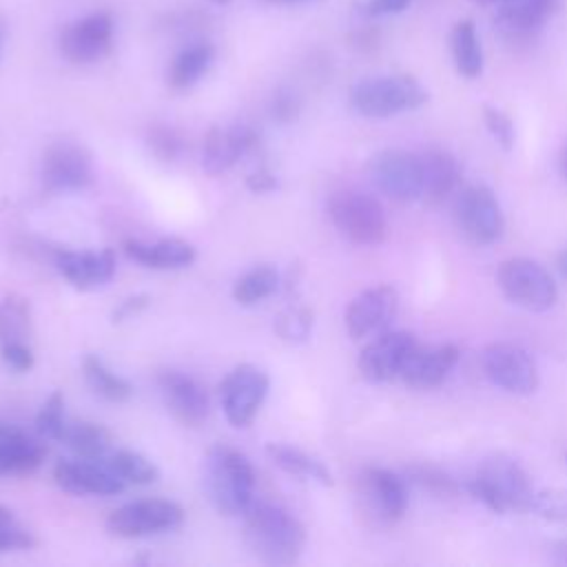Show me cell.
Here are the masks:
<instances>
[{
    "instance_id": "obj_1",
    "label": "cell",
    "mask_w": 567,
    "mask_h": 567,
    "mask_svg": "<svg viewBox=\"0 0 567 567\" xmlns=\"http://www.w3.org/2000/svg\"><path fill=\"white\" fill-rule=\"evenodd\" d=\"M241 518L246 545L261 563L286 567L299 560L306 529L295 514L266 501H252Z\"/></svg>"
},
{
    "instance_id": "obj_42",
    "label": "cell",
    "mask_w": 567,
    "mask_h": 567,
    "mask_svg": "<svg viewBox=\"0 0 567 567\" xmlns=\"http://www.w3.org/2000/svg\"><path fill=\"white\" fill-rule=\"evenodd\" d=\"M35 545V538L31 532L22 529L18 523H11L0 529V554L4 551H22L31 549Z\"/></svg>"
},
{
    "instance_id": "obj_18",
    "label": "cell",
    "mask_w": 567,
    "mask_h": 567,
    "mask_svg": "<svg viewBox=\"0 0 567 567\" xmlns=\"http://www.w3.org/2000/svg\"><path fill=\"white\" fill-rule=\"evenodd\" d=\"M58 487L75 496H115L124 489V483L109 470L104 461L91 458H62L53 467Z\"/></svg>"
},
{
    "instance_id": "obj_32",
    "label": "cell",
    "mask_w": 567,
    "mask_h": 567,
    "mask_svg": "<svg viewBox=\"0 0 567 567\" xmlns=\"http://www.w3.org/2000/svg\"><path fill=\"white\" fill-rule=\"evenodd\" d=\"M279 286V275L272 266L261 264L255 266L252 270L244 272L235 284H233V299L239 306H255L264 299H268Z\"/></svg>"
},
{
    "instance_id": "obj_27",
    "label": "cell",
    "mask_w": 567,
    "mask_h": 567,
    "mask_svg": "<svg viewBox=\"0 0 567 567\" xmlns=\"http://www.w3.org/2000/svg\"><path fill=\"white\" fill-rule=\"evenodd\" d=\"M213 60H215V49L206 42L182 49L168 66V73H166L168 86L175 91L190 89L210 69Z\"/></svg>"
},
{
    "instance_id": "obj_20",
    "label": "cell",
    "mask_w": 567,
    "mask_h": 567,
    "mask_svg": "<svg viewBox=\"0 0 567 567\" xmlns=\"http://www.w3.org/2000/svg\"><path fill=\"white\" fill-rule=\"evenodd\" d=\"M53 261L60 275L80 290L104 286L115 275V255L111 248H104V250L58 248L53 252Z\"/></svg>"
},
{
    "instance_id": "obj_24",
    "label": "cell",
    "mask_w": 567,
    "mask_h": 567,
    "mask_svg": "<svg viewBox=\"0 0 567 567\" xmlns=\"http://www.w3.org/2000/svg\"><path fill=\"white\" fill-rule=\"evenodd\" d=\"M124 252H126L128 259L137 261L144 268H153V270L186 268L197 257L195 246L184 241V239H177V237L159 239L155 244H144V241H137V239H126L124 241Z\"/></svg>"
},
{
    "instance_id": "obj_16",
    "label": "cell",
    "mask_w": 567,
    "mask_h": 567,
    "mask_svg": "<svg viewBox=\"0 0 567 567\" xmlns=\"http://www.w3.org/2000/svg\"><path fill=\"white\" fill-rule=\"evenodd\" d=\"M365 509L381 523L399 520L408 509V478L385 467H365L359 476Z\"/></svg>"
},
{
    "instance_id": "obj_3",
    "label": "cell",
    "mask_w": 567,
    "mask_h": 567,
    "mask_svg": "<svg viewBox=\"0 0 567 567\" xmlns=\"http://www.w3.org/2000/svg\"><path fill=\"white\" fill-rule=\"evenodd\" d=\"M467 489L496 514L529 512L536 492L525 467L507 454L487 456L470 478Z\"/></svg>"
},
{
    "instance_id": "obj_36",
    "label": "cell",
    "mask_w": 567,
    "mask_h": 567,
    "mask_svg": "<svg viewBox=\"0 0 567 567\" xmlns=\"http://www.w3.org/2000/svg\"><path fill=\"white\" fill-rule=\"evenodd\" d=\"M405 476L421 489H427L436 496H454L458 492V483L434 465H412Z\"/></svg>"
},
{
    "instance_id": "obj_28",
    "label": "cell",
    "mask_w": 567,
    "mask_h": 567,
    "mask_svg": "<svg viewBox=\"0 0 567 567\" xmlns=\"http://www.w3.org/2000/svg\"><path fill=\"white\" fill-rule=\"evenodd\" d=\"M62 443L80 458L104 461V454L111 447V434L100 423L75 421V423H66Z\"/></svg>"
},
{
    "instance_id": "obj_41",
    "label": "cell",
    "mask_w": 567,
    "mask_h": 567,
    "mask_svg": "<svg viewBox=\"0 0 567 567\" xmlns=\"http://www.w3.org/2000/svg\"><path fill=\"white\" fill-rule=\"evenodd\" d=\"M2 361L13 372H29L35 363L31 348L24 341H7L2 343Z\"/></svg>"
},
{
    "instance_id": "obj_40",
    "label": "cell",
    "mask_w": 567,
    "mask_h": 567,
    "mask_svg": "<svg viewBox=\"0 0 567 567\" xmlns=\"http://www.w3.org/2000/svg\"><path fill=\"white\" fill-rule=\"evenodd\" d=\"M299 109H301L299 97L288 89H279L270 100V115L279 124L295 122L297 115H299Z\"/></svg>"
},
{
    "instance_id": "obj_11",
    "label": "cell",
    "mask_w": 567,
    "mask_h": 567,
    "mask_svg": "<svg viewBox=\"0 0 567 567\" xmlns=\"http://www.w3.org/2000/svg\"><path fill=\"white\" fill-rule=\"evenodd\" d=\"M485 377L509 394H532L538 388V368L532 354L516 343H489L481 354Z\"/></svg>"
},
{
    "instance_id": "obj_2",
    "label": "cell",
    "mask_w": 567,
    "mask_h": 567,
    "mask_svg": "<svg viewBox=\"0 0 567 567\" xmlns=\"http://www.w3.org/2000/svg\"><path fill=\"white\" fill-rule=\"evenodd\" d=\"M204 487L224 516H241L255 501V470L235 447L217 443L204 461Z\"/></svg>"
},
{
    "instance_id": "obj_6",
    "label": "cell",
    "mask_w": 567,
    "mask_h": 567,
    "mask_svg": "<svg viewBox=\"0 0 567 567\" xmlns=\"http://www.w3.org/2000/svg\"><path fill=\"white\" fill-rule=\"evenodd\" d=\"M496 281L501 292L518 308L545 312L558 299V288L551 275L534 259L512 257L498 266Z\"/></svg>"
},
{
    "instance_id": "obj_9",
    "label": "cell",
    "mask_w": 567,
    "mask_h": 567,
    "mask_svg": "<svg viewBox=\"0 0 567 567\" xmlns=\"http://www.w3.org/2000/svg\"><path fill=\"white\" fill-rule=\"evenodd\" d=\"M268 388L270 379L261 368L252 363L235 365L219 383V401L228 423L233 427L250 425L266 401Z\"/></svg>"
},
{
    "instance_id": "obj_33",
    "label": "cell",
    "mask_w": 567,
    "mask_h": 567,
    "mask_svg": "<svg viewBox=\"0 0 567 567\" xmlns=\"http://www.w3.org/2000/svg\"><path fill=\"white\" fill-rule=\"evenodd\" d=\"M31 334V306L20 295L0 301V343L24 341Z\"/></svg>"
},
{
    "instance_id": "obj_23",
    "label": "cell",
    "mask_w": 567,
    "mask_h": 567,
    "mask_svg": "<svg viewBox=\"0 0 567 567\" xmlns=\"http://www.w3.org/2000/svg\"><path fill=\"white\" fill-rule=\"evenodd\" d=\"M560 0H509L494 13V24L509 38L536 33L558 9Z\"/></svg>"
},
{
    "instance_id": "obj_51",
    "label": "cell",
    "mask_w": 567,
    "mask_h": 567,
    "mask_svg": "<svg viewBox=\"0 0 567 567\" xmlns=\"http://www.w3.org/2000/svg\"><path fill=\"white\" fill-rule=\"evenodd\" d=\"M474 2H478V4H494V2H509V0H474Z\"/></svg>"
},
{
    "instance_id": "obj_5",
    "label": "cell",
    "mask_w": 567,
    "mask_h": 567,
    "mask_svg": "<svg viewBox=\"0 0 567 567\" xmlns=\"http://www.w3.org/2000/svg\"><path fill=\"white\" fill-rule=\"evenodd\" d=\"M328 217L332 226L357 246H377L388 235V217L381 202L363 190L343 188L330 195Z\"/></svg>"
},
{
    "instance_id": "obj_22",
    "label": "cell",
    "mask_w": 567,
    "mask_h": 567,
    "mask_svg": "<svg viewBox=\"0 0 567 567\" xmlns=\"http://www.w3.org/2000/svg\"><path fill=\"white\" fill-rule=\"evenodd\" d=\"M421 159V199L439 204L450 197L461 182V166L456 157L445 148H427L419 153Z\"/></svg>"
},
{
    "instance_id": "obj_34",
    "label": "cell",
    "mask_w": 567,
    "mask_h": 567,
    "mask_svg": "<svg viewBox=\"0 0 567 567\" xmlns=\"http://www.w3.org/2000/svg\"><path fill=\"white\" fill-rule=\"evenodd\" d=\"M312 312L306 306H288L275 319V332L290 343H301L310 337Z\"/></svg>"
},
{
    "instance_id": "obj_26",
    "label": "cell",
    "mask_w": 567,
    "mask_h": 567,
    "mask_svg": "<svg viewBox=\"0 0 567 567\" xmlns=\"http://www.w3.org/2000/svg\"><path fill=\"white\" fill-rule=\"evenodd\" d=\"M44 456L47 447L18 430L16 434L0 441V476L33 472L42 465Z\"/></svg>"
},
{
    "instance_id": "obj_8",
    "label": "cell",
    "mask_w": 567,
    "mask_h": 567,
    "mask_svg": "<svg viewBox=\"0 0 567 567\" xmlns=\"http://www.w3.org/2000/svg\"><path fill=\"white\" fill-rule=\"evenodd\" d=\"M184 523V507L168 498H140L113 509L106 518L109 534L117 538H144L173 532Z\"/></svg>"
},
{
    "instance_id": "obj_17",
    "label": "cell",
    "mask_w": 567,
    "mask_h": 567,
    "mask_svg": "<svg viewBox=\"0 0 567 567\" xmlns=\"http://www.w3.org/2000/svg\"><path fill=\"white\" fill-rule=\"evenodd\" d=\"M157 388L166 410L184 425L197 427L208 419L210 403L204 385L179 370H164L157 377Z\"/></svg>"
},
{
    "instance_id": "obj_13",
    "label": "cell",
    "mask_w": 567,
    "mask_h": 567,
    "mask_svg": "<svg viewBox=\"0 0 567 567\" xmlns=\"http://www.w3.org/2000/svg\"><path fill=\"white\" fill-rule=\"evenodd\" d=\"M113 18L104 11L78 18L60 33V51L73 64L100 62L113 47Z\"/></svg>"
},
{
    "instance_id": "obj_45",
    "label": "cell",
    "mask_w": 567,
    "mask_h": 567,
    "mask_svg": "<svg viewBox=\"0 0 567 567\" xmlns=\"http://www.w3.org/2000/svg\"><path fill=\"white\" fill-rule=\"evenodd\" d=\"M246 186L252 193H270V190H275L279 186V179L268 168H259V171H255V173H250L246 177Z\"/></svg>"
},
{
    "instance_id": "obj_12",
    "label": "cell",
    "mask_w": 567,
    "mask_h": 567,
    "mask_svg": "<svg viewBox=\"0 0 567 567\" xmlns=\"http://www.w3.org/2000/svg\"><path fill=\"white\" fill-rule=\"evenodd\" d=\"M42 184L51 193L82 190L93 182V157L78 142H55L42 157Z\"/></svg>"
},
{
    "instance_id": "obj_10",
    "label": "cell",
    "mask_w": 567,
    "mask_h": 567,
    "mask_svg": "<svg viewBox=\"0 0 567 567\" xmlns=\"http://www.w3.org/2000/svg\"><path fill=\"white\" fill-rule=\"evenodd\" d=\"M368 173L374 186L399 204L421 199V159L419 153L403 148H383L370 157Z\"/></svg>"
},
{
    "instance_id": "obj_19",
    "label": "cell",
    "mask_w": 567,
    "mask_h": 567,
    "mask_svg": "<svg viewBox=\"0 0 567 567\" xmlns=\"http://www.w3.org/2000/svg\"><path fill=\"white\" fill-rule=\"evenodd\" d=\"M255 144L257 133L248 124L213 126L204 137L202 168L208 175H221L235 166Z\"/></svg>"
},
{
    "instance_id": "obj_21",
    "label": "cell",
    "mask_w": 567,
    "mask_h": 567,
    "mask_svg": "<svg viewBox=\"0 0 567 567\" xmlns=\"http://www.w3.org/2000/svg\"><path fill=\"white\" fill-rule=\"evenodd\" d=\"M458 361V348L452 343L414 346L403 363L399 379L414 390L439 388Z\"/></svg>"
},
{
    "instance_id": "obj_53",
    "label": "cell",
    "mask_w": 567,
    "mask_h": 567,
    "mask_svg": "<svg viewBox=\"0 0 567 567\" xmlns=\"http://www.w3.org/2000/svg\"><path fill=\"white\" fill-rule=\"evenodd\" d=\"M0 51H2V29H0Z\"/></svg>"
},
{
    "instance_id": "obj_15",
    "label": "cell",
    "mask_w": 567,
    "mask_h": 567,
    "mask_svg": "<svg viewBox=\"0 0 567 567\" xmlns=\"http://www.w3.org/2000/svg\"><path fill=\"white\" fill-rule=\"evenodd\" d=\"M399 310V295L392 286L361 290L346 308V330L352 339H370L388 330Z\"/></svg>"
},
{
    "instance_id": "obj_46",
    "label": "cell",
    "mask_w": 567,
    "mask_h": 567,
    "mask_svg": "<svg viewBox=\"0 0 567 567\" xmlns=\"http://www.w3.org/2000/svg\"><path fill=\"white\" fill-rule=\"evenodd\" d=\"M16 432H18V427H13V425L0 421V441H4L7 436H11V434H16Z\"/></svg>"
},
{
    "instance_id": "obj_14",
    "label": "cell",
    "mask_w": 567,
    "mask_h": 567,
    "mask_svg": "<svg viewBox=\"0 0 567 567\" xmlns=\"http://www.w3.org/2000/svg\"><path fill=\"white\" fill-rule=\"evenodd\" d=\"M416 346L414 337L403 330H383L370 337L368 346L361 350L357 368L361 377L370 383H388L399 379L405 359Z\"/></svg>"
},
{
    "instance_id": "obj_44",
    "label": "cell",
    "mask_w": 567,
    "mask_h": 567,
    "mask_svg": "<svg viewBox=\"0 0 567 567\" xmlns=\"http://www.w3.org/2000/svg\"><path fill=\"white\" fill-rule=\"evenodd\" d=\"M410 4V0H365L361 4V11L365 16H388V13H399Z\"/></svg>"
},
{
    "instance_id": "obj_47",
    "label": "cell",
    "mask_w": 567,
    "mask_h": 567,
    "mask_svg": "<svg viewBox=\"0 0 567 567\" xmlns=\"http://www.w3.org/2000/svg\"><path fill=\"white\" fill-rule=\"evenodd\" d=\"M556 558L563 560V563H567V540H560V543L556 545Z\"/></svg>"
},
{
    "instance_id": "obj_35",
    "label": "cell",
    "mask_w": 567,
    "mask_h": 567,
    "mask_svg": "<svg viewBox=\"0 0 567 567\" xmlns=\"http://www.w3.org/2000/svg\"><path fill=\"white\" fill-rule=\"evenodd\" d=\"M64 427H66L64 396L62 392H51L35 416V430L47 441H62Z\"/></svg>"
},
{
    "instance_id": "obj_52",
    "label": "cell",
    "mask_w": 567,
    "mask_h": 567,
    "mask_svg": "<svg viewBox=\"0 0 567 567\" xmlns=\"http://www.w3.org/2000/svg\"><path fill=\"white\" fill-rule=\"evenodd\" d=\"M213 2H217V4H226V2H230V0H213Z\"/></svg>"
},
{
    "instance_id": "obj_43",
    "label": "cell",
    "mask_w": 567,
    "mask_h": 567,
    "mask_svg": "<svg viewBox=\"0 0 567 567\" xmlns=\"http://www.w3.org/2000/svg\"><path fill=\"white\" fill-rule=\"evenodd\" d=\"M148 303H151L148 295H133V297H126V299H122V301L117 303V308L111 312V321H113V323L126 321V319L140 315Z\"/></svg>"
},
{
    "instance_id": "obj_7",
    "label": "cell",
    "mask_w": 567,
    "mask_h": 567,
    "mask_svg": "<svg viewBox=\"0 0 567 567\" xmlns=\"http://www.w3.org/2000/svg\"><path fill=\"white\" fill-rule=\"evenodd\" d=\"M454 219L461 235L474 246H489L501 239L505 217L492 188L483 184L465 186L454 199Z\"/></svg>"
},
{
    "instance_id": "obj_30",
    "label": "cell",
    "mask_w": 567,
    "mask_h": 567,
    "mask_svg": "<svg viewBox=\"0 0 567 567\" xmlns=\"http://www.w3.org/2000/svg\"><path fill=\"white\" fill-rule=\"evenodd\" d=\"M452 58L456 71L465 78H478L483 71V49L478 33L470 20H461L452 29Z\"/></svg>"
},
{
    "instance_id": "obj_31",
    "label": "cell",
    "mask_w": 567,
    "mask_h": 567,
    "mask_svg": "<svg viewBox=\"0 0 567 567\" xmlns=\"http://www.w3.org/2000/svg\"><path fill=\"white\" fill-rule=\"evenodd\" d=\"M104 463L124 485H151L159 478L157 465L133 450H115Z\"/></svg>"
},
{
    "instance_id": "obj_39",
    "label": "cell",
    "mask_w": 567,
    "mask_h": 567,
    "mask_svg": "<svg viewBox=\"0 0 567 567\" xmlns=\"http://www.w3.org/2000/svg\"><path fill=\"white\" fill-rule=\"evenodd\" d=\"M483 120H485V126L487 131L492 133V137L496 140V144L505 151H509L514 146V140H516V131H514V124L509 120V115L496 106H485L483 111Z\"/></svg>"
},
{
    "instance_id": "obj_4",
    "label": "cell",
    "mask_w": 567,
    "mask_h": 567,
    "mask_svg": "<svg viewBox=\"0 0 567 567\" xmlns=\"http://www.w3.org/2000/svg\"><path fill=\"white\" fill-rule=\"evenodd\" d=\"M427 91L410 75L363 78L350 89V106L363 117H392L423 106Z\"/></svg>"
},
{
    "instance_id": "obj_38",
    "label": "cell",
    "mask_w": 567,
    "mask_h": 567,
    "mask_svg": "<svg viewBox=\"0 0 567 567\" xmlns=\"http://www.w3.org/2000/svg\"><path fill=\"white\" fill-rule=\"evenodd\" d=\"M529 512L551 523H567V489L549 487V489L534 492Z\"/></svg>"
},
{
    "instance_id": "obj_37",
    "label": "cell",
    "mask_w": 567,
    "mask_h": 567,
    "mask_svg": "<svg viewBox=\"0 0 567 567\" xmlns=\"http://www.w3.org/2000/svg\"><path fill=\"white\" fill-rule=\"evenodd\" d=\"M146 144L151 148V153L162 159V162H173L179 157L182 148H184V137L179 135L177 128L168 126V124H155L153 128H148L146 135Z\"/></svg>"
},
{
    "instance_id": "obj_48",
    "label": "cell",
    "mask_w": 567,
    "mask_h": 567,
    "mask_svg": "<svg viewBox=\"0 0 567 567\" xmlns=\"http://www.w3.org/2000/svg\"><path fill=\"white\" fill-rule=\"evenodd\" d=\"M558 270H560V275L567 279V248L558 255Z\"/></svg>"
},
{
    "instance_id": "obj_25",
    "label": "cell",
    "mask_w": 567,
    "mask_h": 567,
    "mask_svg": "<svg viewBox=\"0 0 567 567\" xmlns=\"http://www.w3.org/2000/svg\"><path fill=\"white\" fill-rule=\"evenodd\" d=\"M266 454L286 474H292V476L303 478V481H315V483L326 485V487L332 485L330 470L319 458H315L312 454H308V452H303V450H299L295 445L268 443L266 445Z\"/></svg>"
},
{
    "instance_id": "obj_49",
    "label": "cell",
    "mask_w": 567,
    "mask_h": 567,
    "mask_svg": "<svg viewBox=\"0 0 567 567\" xmlns=\"http://www.w3.org/2000/svg\"><path fill=\"white\" fill-rule=\"evenodd\" d=\"M266 2H275V4H299V2H310V0H266Z\"/></svg>"
},
{
    "instance_id": "obj_29",
    "label": "cell",
    "mask_w": 567,
    "mask_h": 567,
    "mask_svg": "<svg viewBox=\"0 0 567 567\" xmlns=\"http://www.w3.org/2000/svg\"><path fill=\"white\" fill-rule=\"evenodd\" d=\"M82 372L89 388L106 401L122 403L133 396V385L128 379L115 374L97 354H86L82 361Z\"/></svg>"
},
{
    "instance_id": "obj_50",
    "label": "cell",
    "mask_w": 567,
    "mask_h": 567,
    "mask_svg": "<svg viewBox=\"0 0 567 567\" xmlns=\"http://www.w3.org/2000/svg\"><path fill=\"white\" fill-rule=\"evenodd\" d=\"M560 166H563V173H565V177H567V148H565L563 155H560Z\"/></svg>"
},
{
    "instance_id": "obj_54",
    "label": "cell",
    "mask_w": 567,
    "mask_h": 567,
    "mask_svg": "<svg viewBox=\"0 0 567 567\" xmlns=\"http://www.w3.org/2000/svg\"><path fill=\"white\" fill-rule=\"evenodd\" d=\"M565 458H567V452H565Z\"/></svg>"
}]
</instances>
